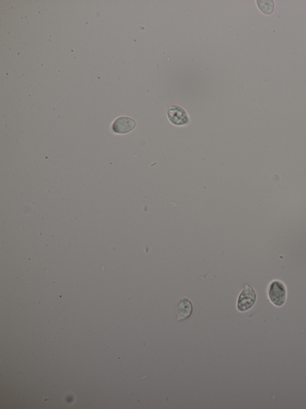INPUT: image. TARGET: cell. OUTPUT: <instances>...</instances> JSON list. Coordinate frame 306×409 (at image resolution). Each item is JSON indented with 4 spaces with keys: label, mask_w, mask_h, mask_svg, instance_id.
<instances>
[{
    "label": "cell",
    "mask_w": 306,
    "mask_h": 409,
    "mask_svg": "<svg viewBox=\"0 0 306 409\" xmlns=\"http://www.w3.org/2000/svg\"><path fill=\"white\" fill-rule=\"evenodd\" d=\"M136 123L132 118L122 117L118 118L112 124V128L115 133L124 134L132 131L135 128Z\"/></svg>",
    "instance_id": "cell-4"
},
{
    "label": "cell",
    "mask_w": 306,
    "mask_h": 409,
    "mask_svg": "<svg viewBox=\"0 0 306 409\" xmlns=\"http://www.w3.org/2000/svg\"><path fill=\"white\" fill-rule=\"evenodd\" d=\"M193 304L188 298H183L178 302L177 307V320L178 321L188 319L193 312Z\"/></svg>",
    "instance_id": "cell-5"
},
{
    "label": "cell",
    "mask_w": 306,
    "mask_h": 409,
    "mask_svg": "<svg viewBox=\"0 0 306 409\" xmlns=\"http://www.w3.org/2000/svg\"><path fill=\"white\" fill-rule=\"evenodd\" d=\"M257 5L261 12L266 15H271L274 12L275 3L273 0H257Z\"/></svg>",
    "instance_id": "cell-6"
},
{
    "label": "cell",
    "mask_w": 306,
    "mask_h": 409,
    "mask_svg": "<svg viewBox=\"0 0 306 409\" xmlns=\"http://www.w3.org/2000/svg\"><path fill=\"white\" fill-rule=\"evenodd\" d=\"M256 300L255 290L249 284H246L237 299V309L240 312H245L254 306Z\"/></svg>",
    "instance_id": "cell-2"
},
{
    "label": "cell",
    "mask_w": 306,
    "mask_h": 409,
    "mask_svg": "<svg viewBox=\"0 0 306 409\" xmlns=\"http://www.w3.org/2000/svg\"><path fill=\"white\" fill-rule=\"evenodd\" d=\"M267 293L270 301L275 306L281 307L285 304L287 289L283 281L279 280L271 281L269 284Z\"/></svg>",
    "instance_id": "cell-1"
},
{
    "label": "cell",
    "mask_w": 306,
    "mask_h": 409,
    "mask_svg": "<svg viewBox=\"0 0 306 409\" xmlns=\"http://www.w3.org/2000/svg\"><path fill=\"white\" fill-rule=\"evenodd\" d=\"M169 120L176 126L186 125L189 123V118L186 112L180 106L172 105L167 110Z\"/></svg>",
    "instance_id": "cell-3"
}]
</instances>
